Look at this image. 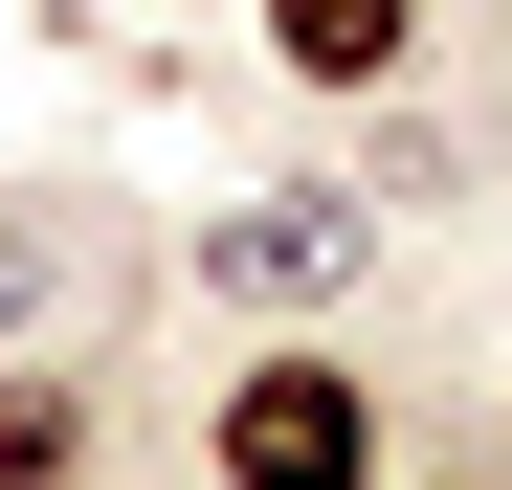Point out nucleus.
Masks as SVG:
<instances>
[{
  "mask_svg": "<svg viewBox=\"0 0 512 490\" xmlns=\"http://www.w3.org/2000/svg\"><path fill=\"white\" fill-rule=\"evenodd\" d=\"M0 490H90V401L67 379H0Z\"/></svg>",
  "mask_w": 512,
  "mask_h": 490,
  "instance_id": "4",
  "label": "nucleus"
},
{
  "mask_svg": "<svg viewBox=\"0 0 512 490\" xmlns=\"http://www.w3.org/2000/svg\"><path fill=\"white\" fill-rule=\"evenodd\" d=\"M223 490H379V401L334 357H245L223 379Z\"/></svg>",
  "mask_w": 512,
  "mask_h": 490,
  "instance_id": "2",
  "label": "nucleus"
},
{
  "mask_svg": "<svg viewBox=\"0 0 512 490\" xmlns=\"http://www.w3.org/2000/svg\"><path fill=\"white\" fill-rule=\"evenodd\" d=\"M45 268H67V245H45V201H0V357L45 335Z\"/></svg>",
  "mask_w": 512,
  "mask_h": 490,
  "instance_id": "5",
  "label": "nucleus"
},
{
  "mask_svg": "<svg viewBox=\"0 0 512 490\" xmlns=\"http://www.w3.org/2000/svg\"><path fill=\"white\" fill-rule=\"evenodd\" d=\"M201 290H223V312H268V335H312L334 290H379L357 179H268V201H223V223H201Z\"/></svg>",
  "mask_w": 512,
  "mask_h": 490,
  "instance_id": "1",
  "label": "nucleus"
},
{
  "mask_svg": "<svg viewBox=\"0 0 512 490\" xmlns=\"http://www.w3.org/2000/svg\"><path fill=\"white\" fill-rule=\"evenodd\" d=\"M268 45L312 67V90H379V67H401V0H268Z\"/></svg>",
  "mask_w": 512,
  "mask_h": 490,
  "instance_id": "3",
  "label": "nucleus"
}]
</instances>
